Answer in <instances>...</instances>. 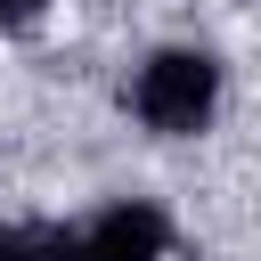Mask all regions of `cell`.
Masks as SVG:
<instances>
[{"instance_id": "1", "label": "cell", "mask_w": 261, "mask_h": 261, "mask_svg": "<svg viewBox=\"0 0 261 261\" xmlns=\"http://www.w3.org/2000/svg\"><path fill=\"white\" fill-rule=\"evenodd\" d=\"M130 114L155 130V139H196L212 114H220V57L212 49H155L139 73H130Z\"/></svg>"}, {"instance_id": "2", "label": "cell", "mask_w": 261, "mask_h": 261, "mask_svg": "<svg viewBox=\"0 0 261 261\" xmlns=\"http://www.w3.org/2000/svg\"><path fill=\"white\" fill-rule=\"evenodd\" d=\"M82 245H90V261H163V253H171V220H163V204H147V196H114V204L82 228Z\"/></svg>"}, {"instance_id": "3", "label": "cell", "mask_w": 261, "mask_h": 261, "mask_svg": "<svg viewBox=\"0 0 261 261\" xmlns=\"http://www.w3.org/2000/svg\"><path fill=\"white\" fill-rule=\"evenodd\" d=\"M0 261H90V245L65 220H16L0 228Z\"/></svg>"}, {"instance_id": "4", "label": "cell", "mask_w": 261, "mask_h": 261, "mask_svg": "<svg viewBox=\"0 0 261 261\" xmlns=\"http://www.w3.org/2000/svg\"><path fill=\"white\" fill-rule=\"evenodd\" d=\"M49 16V0H0V33H33Z\"/></svg>"}]
</instances>
